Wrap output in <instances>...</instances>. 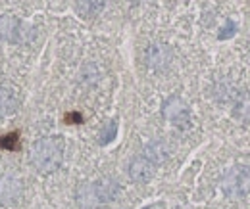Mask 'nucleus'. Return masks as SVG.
<instances>
[{
  "label": "nucleus",
  "mask_w": 250,
  "mask_h": 209,
  "mask_svg": "<svg viewBox=\"0 0 250 209\" xmlns=\"http://www.w3.org/2000/svg\"><path fill=\"white\" fill-rule=\"evenodd\" d=\"M116 136H118V121H110V123L102 129V133H100V136H98V142H100L102 146H106V144L114 142Z\"/></svg>",
  "instance_id": "11"
},
{
  "label": "nucleus",
  "mask_w": 250,
  "mask_h": 209,
  "mask_svg": "<svg viewBox=\"0 0 250 209\" xmlns=\"http://www.w3.org/2000/svg\"><path fill=\"white\" fill-rule=\"evenodd\" d=\"M0 148L10 150V152H18V150L21 148V144H20V133H10V134L0 136Z\"/></svg>",
  "instance_id": "12"
},
{
  "label": "nucleus",
  "mask_w": 250,
  "mask_h": 209,
  "mask_svg": "<svg viewBox=\"0 0 250 209\" xmlns=\"http://www.w3.org/2000/svg\"><path fill=\"white\" fill-rule=\"evenodd\" d=\"M146 58L152 69H164L167 67V63L171 60V54L167 50V46H162V44H152L146 52Z\"/></svg>",
  "instance_id": "8"
},
{
  "label": "nucleus",
  "mask_w": 250,
  "mask_h": 209,
  "mask_svg": "<svg viewBox=\"0 0 250 209\" xmlns=\"http://www.w3.org/2000/svg\"><path fill=\"white\" fill-rule=\"evenodd\" d=\"M21 194H23V186L16 177H4L0 180V202L4 206H18Z\"/></svg>",
  "instance_id": "7"
},
{
  "label": "nucleus",
  "mask_w": 250,
  "mask_h": 209,
  "mask_svg": "<svg viewBox=\"0 0 250 209\" xmlns=\"http://www.w3.org/2000/svg\"><path fill=\"white\" fill-rule=\"evenodd\" d=\"M120 194V184L114 179H100L94 180L91 184H81L77 188L75 200L79 204V208L93 209L100 204H108L112 200H116V196Z\"/></svg>",
  "instance_id": "2"
},
{
  "label": "nucleus",
  "mask_w": 250,
  "mask_h": 209,
  "mask_svg": "<svg viewBox=\"0 0 250 209\" xmlns=\"http://www.w3.org/2000/svg\"><path fill=\"white\" fill-rule=\"evenodd\" d=\"M164 117L177 129H188L190 127V112L188 106L179 96H169L164 102Z\"/></svg>",
  "instance_id": "4"
},
{
  "label": "nucleus",
  "mask_w": 250,
  "mask_h": 209,
  "mask_svg": "<svg viewBox=\"0 0 250 209\" xmlns=\"http://www.w3.org/2000/svg\"><path fill=\"white\" fill-rule=\"evenodd\" d=\"M221 190L229 198H235V200L245 198L250 192V167H245V165L231 167L221 179Z\"/></svg>",
  "instance_id": "3"
},
{
  "label": "nucleus",
  "mask_w": 250,
  "mask_h": 209,
  "mask_svg": "<svg viewBox=\"0 0 250 209\" xmlns=\"http://www.w3.org/2000/svg\"><path fill=\"white\" fill-rule=\"evenodd\" d=\"M18 108V102H16V96L12 94V90L0 87V119L12 115Z\"/></svg>",
  "instance_id": "9"
},
{
  "label": "nucleus",
  "mask_w": 250,
  "mask_h": 209,
  "mask_svg": "<svg viewBox=\"0 0 250 209\" xmlns=\"http://www.w3.org/2000/svg\"><path fill=\"white\" fill-rule=\"evenodd\" d=\"M154 171H156V165L145 153H139L129 165V177L133 182H139V184L148 182L154 177Z\"/></svg>",
  "instance_id": "5"
},
{
  "label": "nucleus",
  "mask_w": 250,
  "mask_h": 209,
  "mask_svg": "<svg viewBox=\"0 0 250 209\" xmlns=\"http://www.w3.org/2000/svg\"><path fill=\"white\" fill-rule=\"evenodd\" d=\"M235 31H237V25H235V21H233V19H227V21H225V25H223V27L219 29L218 38H219V40L231 38V37L235 35Z\"/></svg>",
  "instance_id": "14"
},
{
  "label": "nucleus",
  "mask_w": 250,
  "mask_h": 209,
  "mask_svg": "<svg viewBox=\"0 0 250 209\" xmlns=\"http://www.w3.org/2000/svg\"><path fill=\"white\" fill-rule=\"evenodd\" d=\"M154 165H158V163H162L166 157H167V150H166V146L162 144V142H150L146 148H145V152H143Z\"/></svg>",
  "instance_id": "10"
},
{
  "label": "nucleus",
  "mask_w": 250,
  "mask_h": 209,
  "mask_svg": "<svg viewBox=\"0 0 250 209\" xmlns=\"http://www.w3.org/2000/svg\"><path fill=\"white\" fill-rule=\"evenodd\" d=\"M63 159V140L60 136H46L35 142L31 148V161L35 169L42 175L58 171Z\"/></svg>",
  "instance_id": "1"
},
{
  "label": "nucleus",
  "mask_w": 250,
  "mask_h": 209,
  "mask_svg": "<svg viewBox=\"0 0 250 209\" xmlns=\"http://www.w3.org/2000/svg\"><path fill=\"white\" fill-rule=\"evenodd\" d=\"M0 40L4 42H21L25 40V25L18 18L2 16L0 18Z\"/></svg>",
  "instance_id": "6"
},
{
  "label": "nucleus",
  "mask_w": 250,
  "mask_h": 209,
  "mask_svg": "<svg viewBox=\"0 0 250 209\" xmlns=\"http://www.w3.org/2000/svg\"><path fill=\"white\" fill-rule=\"evenodd\" d=\"M83 117H81V114H67L65 115V123H81Z\"/></svg>",
  "instance_id": "15"
},
{
  "label": "nucleus",
  "mask_w": 250,
  "mask_h": 209,
  "mask_svg": "<svg viewBox=\"0 0 250 209\" xmlns=\"http://www.w3.org/2000/svg\"><path fill=\"white\" fill-rule=\"evenodd\" d=\"M235 115L245 123H250V96L243 98L237 106H235Z\"/></svg>",
  "instance_id": "13"
}]
</instances>
